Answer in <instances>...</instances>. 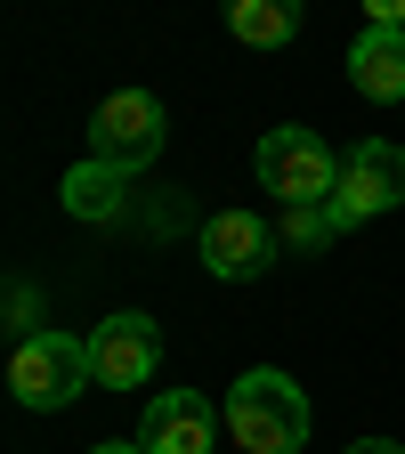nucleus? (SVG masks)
Instances as JSON below:
<instances>
[{
	"label": "nucleus",
	"instance_id": "obj_9",
	"mask_svg": "<svg viewBox=\"0 0 405 454\" xmlns=\"http://www.w3.org/2000/svg\"><path fill=\"white\" fill-rule=\"evenodd\" d=\"M349 90L373 98V106L405 98V25H365L349 41Z\"/></svg>",
	"mask_w": 405,
	"mask_h": 454
},
{
	"label": "nucleus",
	"instance_id": "obj_13",
	"mask_svg": "<svg viewBox=\"0 0 405 454\" xmlns=\"http://www.w3.org/2000/svg\"><path fill=\"white\" fill-rule=\"evenodd\" d=\"M33 309H41V301H33V284H9V325H17V340H33V333H41V325H33Z\"/></svg>",
	"mask_w": 405,
	"mask_h": 454
},
{
	"label": "nucleus",
	"instance_id": "obj_11",
	"mask_svg": "<svg viewBox=\"0 0 405 454\" xmlns=\"http://www.w3.org/2000/svg\"><path fill=\"white\" fill-rule=\"evenodd\" d=\"M57 195H66L74 219H113V211H122V170H113V162H74Z\"/></svg>",
	"mask_w": 405,
	"mask_h": 454
},
{
	"label": "nucleus",
	"instance_id": "obj_12",
	"mask_svg": "<svg viewBox=\"0 0 405 454\" xmlns=\"http://www.w3.org/2000/svg\"><path fill=\"white\" fill-rule=\"evenodd\" d=\"M284 236H292L300 252H316V244L332 236V219H324V203H292V211H284Z\"/></svg>",
	"mask_w": 405,
	"mask_h": 454
},
{
	"label": "nucleus",
	"instance_id": "obj_6",
	"mask_svg": "<svg viewBox=\"0 0 405 454\" xmlns=\"http://www.w3.org/2000/svg\"><path fill=\"white\" fill-rule=\"evenodd\" d=\"M154 365H162V333H154V317L122 309V317H105V325L90 333V373H97V389H138Z\"/></svg>",
	"mask_w": 405,
	"mask_h": 454
},
{
	"label": "nucleus",
	"instance_id": "obj_2",
	"mask_svg": "<svg viewBox=\"0 0 405 454\" xmlns=\"http://www.w3.org/2000/svg\"><path fill=\"white\" fill-rule=\"evenodd\" d=\"M9 389H17V406H33V414H66L82 389H97L90 340H74V333H33V340H17Z\"/></svg>",
	"mask_w": 405,
	"mask_h": 454
},
{
	"label": "nucleus",
	"instance_id": "obj_14",
	"mask_svg": "<svg viewBox=\"0 0 405 454\" xmlns=\"http://www.w3.org/2000/svg\"><path fill=\"white\" fill-rule=\"evenodd\" d=\"M365 25H405V0H365Z\"/></svg>",
	"mask_w": 405,
	"mask_h": 454
},
{
	"label": "nucleus",
	"instance_id": "obj_1",
	"mask_svg": "<svg viewBox=\"0 0 405 454\" xmlns=\"http://www.w3.org/2000/svg\"><path fill=\"white\" fill-rule=\"evenodd\" d=\"M227 430L244 438V454H300L308 430H316V406L292 373L276 365H252L236 389H227Z\"/></svg>",
	"mask_w": 405,
	"mask_h": 454
},
{
	"label": "nucleus",
	"instance_id": "obj_16",
	"mask_svg": "<svg viewBox=\"0 0 405 454\" xmlns=\"http://www.w3.org/2000/svg\"><path fill=\"white\" fill-rule=\"evenodd\" d=\"M90 454H146V446H138V438H130V446H113V438H105V446H90Z\"/></svg>",
	"mask_w": 405,
	"mask_h": 454
},
{
	"label": "nucleus",
	"instance_id": "obj_7",
	"mask_svg": "<svg viewBox=\"0 0 405 454\" xmlns=\"http://www.w3.org/2000/svg\"><path fill=\"white\" fill-rule=\"evenodd\" d=\"M195 252H203V268H211L219 284H252V276H268L276 236H268L260 211H211L203 236H195Z\"/></svg>",
	"mask_w": 405,
	"mask_h": 454
},
{
	"label": "nucleus",
	"instance_id": "obj_5",
	"mask_svg": "<svg viewBox=\"0 0 405 454\" xmlns=\"http://www.w3.org/2000/svg\"><path fill=\"white\" fill-rule=\"evenodd\" d=\"M162 138H170V114H162L154 90H113V98L90 114V162H113L122 179L162 154Z\"/></svg>",
	"mask_w": 405,
	"mask_h": 454
},
{
	"label": "nucleus",
	"instance_id": "obj_4",
	"mask_svg": "<svg viewBox=\"0 0 405 454\" xmlns=\"http://www.w3.org/2000/svg\"><path fill=\"white\" fill-rule=\"evenodd\" d=\"M397 203H405V146L365 138V146L340 154V187H332V203H324L332 236H349V227H365V219H381V211H397Z\"/></svg>",
	"mask_w": 405,
	"mask_h": 454
},
{
	"label": "nucleus",
	"instance_id": "obj_8",
	"mask_svg": "<svg viewBox=\"0 0 405 454\" xmlns=\"http://www.w3.org/2000/svg\"><path fill=\"white\" fill-rule=\"evenodd\" d=\"M211 438H219V414H211L203 389L146 397V422H138V446L146 454H211Z\"/></svg>",
	"mask_w": 405,
	"mask_h": 454
},
{
	"label": "nucleus",
	"instance_id": "obj_10",
	"mask_svg": "<svg viewBox=\"0 0 405 454\" xmlns=\"http://www.w3.org/2000/svg\"><path fill=\"white\" fill-rule=\"evenodd\" d=\"M227 33L244 49H284L300 33V0H227Z\"/></svg>",
	"mask_w": 405,
	"mask_h": 454
},
{
	"label": "nucleus",
	"instance_id": "obj_15",
	"mask_svg": "<svg viewBox=\"0 0 405 454\" xmlns=\"http://www.w3.org/2000/svg\"><path fill=\"white\" fill-rule=\"evenodd\" d=\"M349 454H405V446H397V438H357Z\"/></svg>",
	"mask_w": 405,
	"mask_h": 454
},
{
	"label": "nucleus",
	"instance_id": "obj_3",
	"mask_svg": "<svg viewBox=\"0 0 405 454\" xmlns=\"http://www.w3.org/2000/svg\"><path fill=\"white\" fill-rule=\"evenodd\" d=\"M252 170H260V187H268L284 211H292V203H332V187H340V154H332L316 130H300V122L268 130L260 154H252Z\"/></svg>",
	"mask_w": 405,
	"mask_h": 454
}]
</instances>
